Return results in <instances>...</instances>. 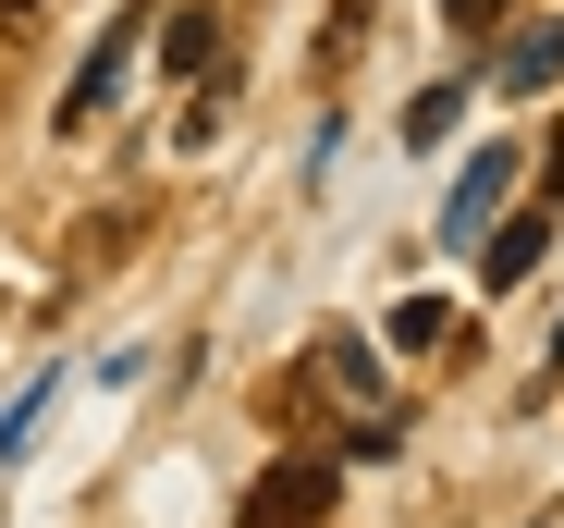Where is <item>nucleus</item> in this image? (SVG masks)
<instances>
[{"instance_id": "1", "label": "nucleus", "mask_w": 564, "mask_h": 528, "mask_svg": "<svg viewBox=\"0 0 564 528\" xmlns=\"http://www.w3.org/2000/svg\"><path fill=\"white\" fill-rule=\"evenodd\" d=\"M503 185H516V148H479V160H466V185L442 197V246H479L491 209H503Z\"/></svg>"}, {"instance_id": "2", "label": "nucleus", "mask_w": 564, "mask_h": 528, "mask_svg": "<svg viewBox=\"0 0 564 528\" xmlns=\"http://www.w3.org/2000/svg\"><path fill=\"white\" fill-rule=\"evenodd\" d=\"M552 258V209L528 197V209H503V234H479V283H528Z\"/></svg>"}, {"instance_id": "3", "label": "nucleus", "mask_w": 564, "mask_h": 528, "mask_svg": "<svg viewBox=\"0 0 564 528\" xmlns=\"http://www.w3.org/2000/svg\"><path fill=\"white\" fill-rule=\"evenodd\" d=\"M491 74H503V99H540V86L564 74V25H528V37H516V50H503Z\"/></svg>"}, {"instance_id": "4", "label": "nucleus", "mask_w": 564, "mask_h": 528, "mask_svg": "<svg viewBox=\"0 0 564 528\" xmlns=\"http://www.w3.org/2000/svg\"><path fill=\"white\" fill-rule=\"evenodd\" d=\"M160 62H172V74H221V13H209V0L160 25Z\"/></svg>"}, {"instance_id": "5", "label": "nucleus", "mask_w": 564, "mask_h": 528, "mask_svg": "<svg viewBox=\"0 0 564 528\" xmlns=\"http://www.w3.org/2000/svg\"><path fill=\"white\" fill-rule=\"evenodd\" d=\"M111 99H123V37H111V50H99V62H86V74H74V86H62V136H74V123H99V111H111Z\"/></svg>"}, {"instance_id": "6", "label": "nucleus", "mask_w": 564, "mask_h": 528, "mask_svg": "<svg viewBox=\"0 0 564 528\" xmlns=\"http://www.w3.org/2000/svg\"><path fill=\"white\" fill-rule=\"evenodd\" d=\"M319 381H332L344 406H381V369H368V344H356V332H319Z\"/></svg>"}, {"instance_id": "7", "label": "nucleus", "mask_w": 564, "mask_h": 528, "mask_svg": "<svg viewBox=\"0 0 564 528\" xmlns=\"http://www.w3.org/2000/svg\"><path fill=\"white\" fill-rule=\"evenodd\" d=\"M454 111H466V86H430V99L405 111V148H430V136H454Z\"/></svg>"}, {"instance_id": "8", "label": "nucleus", "mask_w": 564, "mask_h": 528, "mask_svg": "<svg viewBox=\"0 0 564 528\" xmlns=\"http://www.w3.org/2000/svg\"><path fill=\"white\" fill-rule=\"evenodd\" d=\"M442 332H454L442 295H405V308H393V344H442Z\"/></svg>"}, {"instance_id": "9", "label": "nucleus", "mask_w": 564, "mask_h": 528, "mask_svg": "<svg viewBox=\"0 0 564 528\" xmlns=\"http://www.w3.org/2000/svg\"><path fill=\"white\" fill-rule=\"evenodd\" d=\"M356 37H368V0H332V25H319V62H356Z\"/></svg>"}, {"instance_id": "10", "label": "nucleus", "mask_w": 564, "mask_h": 528, "mask_svg": "<svg viewBox=\"0 0 564 528\" xmlns=\"http://www.w3.org/2000/svg\"><path fill=\"white\" fill-rule=\"evenodd\" d=\"M37 406H50V394H13V418H0V467L25 455V430H37Z\"/></svg>"}, {"instance_id": "11", "label": "nucleus", "mask_w": 564, "mask_h": 528, "mask_svg": "<svg viewBox=\"0 0 564 528\" xmlns=\"http://www.w3.org/2000/svg\"><path fill=\"white\" fill-rule=\"evenodd\" d=\"M540 209H564V136H540Z\"/></svg>"}, {"instance_id": "12", "label": "nucleus", "mask_w": 564, "mask_h": 528, "mask_svg": "<svg viewBox=\"0 0 564 528\" xmlns=\"http://www.w3.org/2000/svg\"><path fill=\"white\" fill-rule=\"evenodd\" d=\"M503 13V0H442V25H491Z\"/></svg>"}, {"instance_id": "13", "label": "nucleus", "mask_w": 564, "mask_h": 528, "mask_svg": "<svg viewBox=\"0 0 564 528\" xmlns=\"http://www.w3.org/2000/svg\"><path fill=\"white\" fill-rule=\"evenodd\" d=\"M25 13H50V0H0V25H25Z\"/></svg>"}, {"instance_id": "14", "label": "nucleus", "mask_w": 564, "mask_h": 528, "mask_svg": "<svg viewBox=\"0 0 564 528\" xmlns=\"http://www.w3.org/2000/svg\"><path fill=\"white\" fill-rule=\"evenodd\" d=\"M552 369H564V344H552Z\"/></svg>"}]
</instances>
